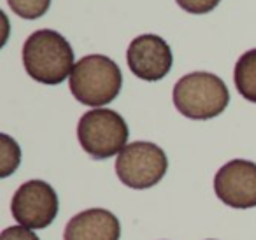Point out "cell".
Returning a JSON list of instances; mask_svg holds the SVG:
<instances>
[{"label":"cell","mask_w":256,"mask_h":240,"mask_svg":"<svg viewBox=\"0 0 256 240\" xmlns=\"http://www.w3.org/2000/svg\"><path fill=\"white\" fill-rule=\"evenodd\" d=\"M181 9L192 14H207L220 6L221 0H176Z\"/></svg>","instance_id":"4fadbf2b"},{"label":"cell","mask_w":256,"mask_h":240,"mask_svg":"<svg viewBox=\"0 0 256 240\" xmlns=\"http://www.w3.org/2000/svg\"><path fill=\"white\" fill-rule=\"evenodd\" d=\"M23 65L34 81L56 86L72 76L76 67L74 51L62 34L37 30L23 46Z\"/></svg>","instance_id":"6da1fadb"},{"label":"cell","mask_w":256,"mask_h":240,"mask_svg":"<svg viewBox=\"0 0 256 240\" xmlns=\"http://www.w3.org/2000/svg\"><path fill=\"white\" fill-rule=\"evenodd\" d=\"M230 92L223 79L210 72H193L174 86V106L188 120L207 121L224 112Z\"/></svg>","instance_id":"3957f363"},{"label":"cell","mask_w":256,"mask_h":240,"mask_svg":"<svg viewBox=\"0 0 256 240\" xmlns=\"http://www.w3.org/2000/svg\"><path fill=\"white\" fill-rule=\"evenodd\" d=\"M128 67L134 76L148 82L162 81L170 72L174 58L170 46L162 37L148 34L134 39L126 51Z\"/></svg>","instance_id":"ba28073f"},{"label":"cell","mask_w":256,"mask_h":240,"mask_svg":"<svg viewBox=\"0 0 256 240\" xmlns=\"http://www.w3.org/2000/svg\"><path fill=\"white\" fill-rule=\"evenodd\" d=\"M0 240H40L37 233L25 226H11L0 233Z\"/></svg>","instance_id":"5bb4252c"},{"label":"cell","mask_w":256,"mask_h":240,"mask_svg":"<svg viewBox=\"0 0 256 240\" xmlns=\"http://www.w3.org/2000/svg\"><path fill=\"white\" fill-rule=\"evenodd\" d=\"M120 219L106 208H90L65 226L64 240H120Z\"/></svg>","instance_id":"9c48e42d"},{"label":"cell","mask_w":256,"mask_h":240,"mask_svg":"<svg viewBox=\"0 0 256 240\" xmlns=\"http://www.w3.org/2000/svg\"><path fill=\"white\" fill-rule=\"evenodd\" d=\"M237 92L246 100L256 104V50L246 51L238 58L234 72Z\"/></svg>","instance_id":"30bf717a"},{"label":"cell","mask_w":256,"mask_h":240,"mask_svg":"<svg viewBox=\"0 0 256 240\" xmlns=\"http://www.w3.org/2000/svg\"><path fill=\"white\" fill-rule=\"evenodd\" d=\"M60 202L58 194L48 182L39 179L22 184L11 202V212L22 226L44 230L56 219Z\"/></svg>","instance_id":"8992f818"},{"label":"cell","mask_w":256,"mask_h":240,"mask_svg":"<svg viewBox=\"0 0 256 240\" xmlns=\"http://www.w3.org/2000/svg\"><path fill=\"white\" fill-rule=\"evenodd\" d=\"M216 196L232 208L256 207V163L234 160L218 170L214 177Z\"/></svg>","instance_id":"52a82bcc"},{"label":"cell","mask_w":256,"mask_h":240,"mask_svg":"<svg viewBox=\"0 0 256 240\" xmlns=\"http://www.w3.org/2000/svg\"><path fill=\"white\" fill-rule=\"evenodd\" d=\"M128 124L116 110L93 109L79 120L78 138L81 148L95 160H107L126 148Z\"/></svg>","instance_id":"277c9868"},{"label":"cell","mask_w":256,"mask_h":240,"mask_svg":"<svg viewBox=\"0 0 256 240\" xmlns=\"http://www.w3.org/2000/svg\"><path fill=\"white\" fill-rule=\"evenodd\" d=\"M123 74L116 62L104 54H90L76 64L70 76V93L88 107H104L121 92Z\"/></svg>","instance_id":"7a4b0ae2"},{"label":"cell","mask_w":256,"mask_h":240,"mask_svg":"<svg viewBox=\"0 0 256 240\" xmlns=\"http://www.w3.org/2000/svg\"><path fill=\"white\" fill-rule=\"evenodd\" d=\"M22 163V149L8 134L0 135V177L6 179L18 170Z\"/></svg>","instance_id":"8fae6325"},{"label":"cell","mask_w":256,"mask_h":240,"mask_svg":"<svg viewBox=\"0 0 256 240\" xmlns=\"http://www.w3.org/2000/svg\"><path fill=\"white\" fill-rule=\"evenodd\" d=\"M168 170V158L153 142H134L118 154L116 174L124 186L150 190L156 186Z\"/></svg>","instance_id":"5b68a950"},{"label":"cell","mask_w":256,"mask_h":240,"mask_svg":"<svg viewBox=\"0 0 256 240\" xmlns=\"http://www.w3.org/2000/svg\"><path fill=\"white\" fill-rule=\"evenodd\" d=\"M11 9L23 20H37L48 12L51 0H8Z\"/></svg>","instance_id":"7c38bea8"}]
</instances>
